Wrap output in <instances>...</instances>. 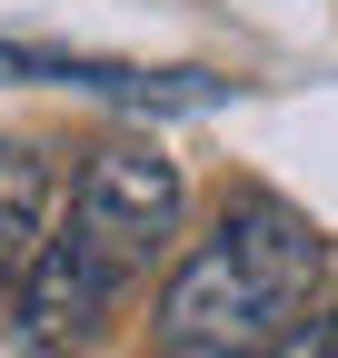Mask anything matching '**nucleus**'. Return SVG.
Wrapping results in <instances>:
<instances>
[{
    "instance_id": "1",
    "label": "nucleus",
    "mask_w": 338,
    "mask_h": 358,
    "mask_svg": "<svg viewBox=\"0 0 338 358\" xmlns=\"http://www.w3.org/2000/svg\"><path fill=\"white\" fill-rule=\"evenodd\" d=\"M318 279H328L318 219L288 209L279 189H239L159 279L149 358H269L288 319L318 299Z\"/></svg>"
},
{
    "instance_id": "2",
    "label": "nucleus",
    "mask_w": 338,
    "mask_h": 358,
    "mask_svg": "<svg viewBox=\"0 0 338 358\" xmlns=\"http://www.w3.org/2000/svg\"><path fill=\"white\" fill-rule=\"evenodd\" d=\"M179 219H189V179H179V159H159L149 140H110V150L80 159V179H70V219H60V229L90 249V259H110L119 279H140V268L179 239Z\"/></svg>"
},
{
    "instance_id": "3",
    "label": "nucleus",
    "mask_w": 338,
    "mask_h": 358,
    "mask_svg": "<svg viewBox=\"0 0 338 358\" xmlns=\"http://www.w3.org/2000/svg\"><path fill=\"white\" fill-rule=\"evenodd\" d=\"M119 289H130V279H119L110 259H90V249H80L60 219H50V239L30 249L20 289H10V299H20V348H30V358H60V348H80V338L100 329V308H110Z\"/></svg>"
},
{
    "instance_id": "4",
    "label": "nucleus",
    "mask_w": 338,
    "mask_h": 358,
    "mask_svg": "<svg viewBox=\"0 0 338 358\" xmlns=\"http://www.w3.org/2000/svg\"><path fill=\"white\" fill-rule=\"evenodd\" d=\"M0 80H50V90L119 100V110H219L239 90L219 70H140V60H90V50H40V40H0Z\"/></svg>"
},
{
    "instance_id": "5",
    "label": "nucleus",
    "mask_w": 338,
    "mask_h": 358,
    "mask_svg": "<svg viewBox=\"0 0 338 358\" xmlns=\"http://www.w3.org/2000/svg\"><path fill=\"white\" fill-rule=\"evenodd\" d=\"M50 199H60L50 159H40L30 140H0V289H20L30 249L50 239Z\"/></svg>"
},
{
    "instance_id": "6",
    "label": "nucleus",
    "mask_w": 338,
    "mask_h": 358,
    "mask_svg": "<svg viewBox=\"0 0 338 358\" xmlns=\"http://www.w3.org/2000/svg\"><path fill=\"white\" fill-rule=\"evenodd\" d=\"M269 358H338V299H309L299 319H288V338Z\"/></svg>"
}]
</instances>
